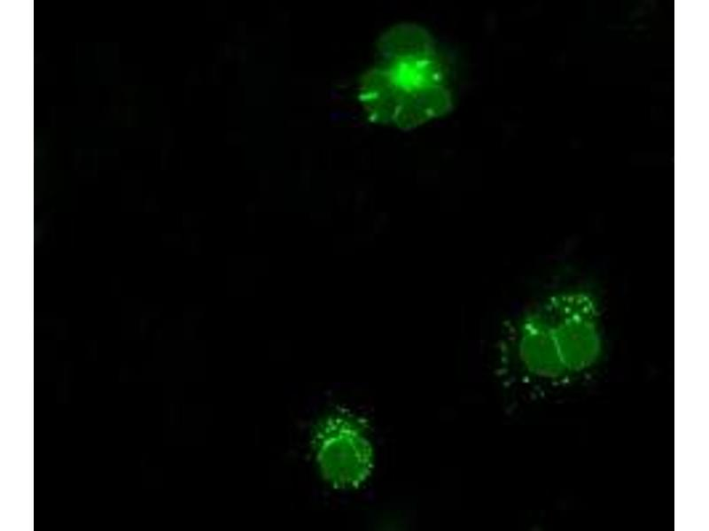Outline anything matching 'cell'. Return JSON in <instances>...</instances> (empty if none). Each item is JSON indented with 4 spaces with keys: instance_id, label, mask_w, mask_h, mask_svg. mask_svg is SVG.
I'll list each match as a JSON object with an SVG mask.
<instances>
[{
    "instance_id": "cell-1",
    "label": "cell",
    "mask_w": 709,
    "mask_h": 531,
    "mask_svg": "<svg viewBox=\"0 0 709 531\" xmlns=\"http://www.w3.org/2000/svg\"><path fill=\"white\" fill-rule=\"evenodd\" d=\"M601 315L589 289L552 291L513 325L503 358L529 376L588 366L601 350Z\"/></svg>"
},
{
    "instance_id": "cell-2",
    "label": "cell",
    "mask_w": 709,
    "mask_h": 531,
    "mask_svg": "<svg viewBox=\"0 0 709 531\" xmlns=\"http://www.w3.org/2000/svg\"><path fill=\"white\" fill-rule=\"evenodd\" d=\"M380 51L381 64L363 74L359 86V99L372 121L409 127L448 111L449 95L423 31L393 29Z\"/></svg>"
},
{
    "instance_id": "cell-3",
    "label": "cell",
    "mask_w": 709,
    "mask_h": 531,
    "mask_svg": "<svg viewBox=\"0 0 709 531\" xmlns=\"http://www.w3.org/2000/svg\"><path fill=\"white\" fill-rule=\"evenodd\" d=\"M312 445L322 476L335 489H358L373 472L370 427L352 412L339 411L323 418L316 426Z\"/></svg>"
}]
</instances>
